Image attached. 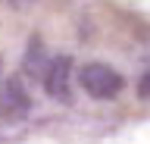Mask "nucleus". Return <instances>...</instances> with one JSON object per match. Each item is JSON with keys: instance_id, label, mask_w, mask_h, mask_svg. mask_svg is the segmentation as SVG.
Listing matches in <instances>:
<instances>
[{"instance_id": "nucleus-3", "label": "nucleus", "mask_w": 150, "mask_h": 144, "mask_svg": "<svg viewBox=\"0 0 150 144\" xmlns=\"http://www.w3.org/2000/svg\"><path fill=\"white\" fill-rule=\"evenodd\" d=\"M28 106H31V100L19 78H9L0 85V116L3 119H22L28 113Z\"/></svg>"}, {"instance_id": "nucleus-4", "label": "nucleus", "mask_w": 150, "mask_h": 144, "mask_svg": "<svg viewBox=\"0 0 150 144\" xmlns=\"http://www.w3.org/2000/svg\"><path fill=\"white\" fill-rule=\"evenodd\" d=\"M138 94L144 97V100H150V72H147V75H144V78L138 82Z\"/></svg>"}, {"instance_id": "nucleus-5", "label": "nucleus", "mask_w": 150, "mask_h": 144, "mask_svg": "<svg viewBox=\"0 0 150 144\" xmlns=\"http://www.w3.org/2000/svg\"><path fill=\"white\" fill-rule=\"evenodd\" d=\"M9 3H19V6H22V3H31V0H9Z\"/></svg>"}, {"instance_id": "nucleus-2", "label": "nucleus", "mask_w": 150, "mask_h": 144, "mask_svg": "<svg viewBox=\"0 0 150 144\" xmlns=\"http://www.w3.org/2000/svg\"><path fill=\"white\" fill-rule=\"evenodd\" d=\"M44 88L53 100L69 104L72 100V60L69 57H56L47 63L44 69Z\"/></svg>"}, {"instance_id": "nucleus-6", "label": "nucleus", "mask_w": 150, "mask_h": 144, "mask_svg": "<svg viewBox=\"0 0 150 144\" xmlns=\"http://www.w3.org/2000/svg\"><path fill=\"white\" fill-rule=\"evenodd\" d=\"M0 85H3V82H0Z\"/></svg>"}, {"instance_id": "nucleus-1", "label": "nucleus", "mask_w": 150, "mask_h": 144, "mask_svg": "<svg viewBox=\"0 0 150 144\" xmlns=\"http://www.w3.org/2000/svg\"><path fill=\"white\" fill-rule=\"evenodd\" d=\"M78 82H81L84 94L94 100H116L125 88V78L106 63H84L78 69Z\"/></svg>"}]
</instances>
